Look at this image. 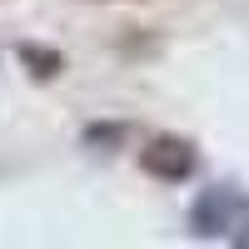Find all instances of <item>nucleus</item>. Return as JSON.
<instances>
[{"instance_id": "f257e3e1", "label": "nucleus", "mask_w": 249, "mask_h": 249, "mask_svg": "<svg viewBox=\"0 0 249 249\" xmlns=\"http://www.w3.org/2000/svg\"><path fill=\"white\" fill-rule=\"evenodd\" d=\"M244 190L239 184H210L195 204H190V214H184V224H190V234L195 239H230L234 230V219L244 210Z\"/></svg>"}, {"instance_id": "f03ea898", "label": "nucleus", "mask_w": 249, "mask_h": 249, "mask_svg": "<svg viewBox=\"0 0 249 249\" xmlns=\"http://www.w3.org/2000/svg\"><path fill=\"white\" fill-rule=\"evenodd\" d=\"M195 144L190 140H175V135H155V140H144L140 144V170L150 175V179H164V184H184L195 175Z\"/></svg>"}, {"instance_id": "7ed1b4c3", "label": "nucleus", "mask_w": 249, "mask_h": 249, "mask_svg": "<svg viewBox=\"0 0 249 249\" xmlns=\"http://www.w3.org/2000/svg\"><path fill=\"white\" fill-rule=\"evenodd\" d=\"M20 65H25L35 80H60L65 75V55L60 50H50V45H35V40H20Z\"/></svg>"}, {"instance_id": "20e7f679", "label": "nucleus", "mask_w": 249, "mask_h": 249, "mask_svg": "<svg viewBox=\"0 0 249 249\" xmlns=\"http://www.w3.org/2000/svg\"><path fill=\"white\" fill-rule=\"evenodd\" d=\"M124 135H130L124 124H90V130H85V144H90V150H115Z\"/></svg>"}]
</instances>
